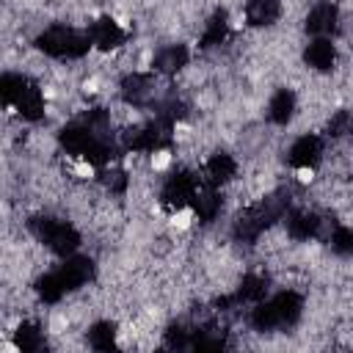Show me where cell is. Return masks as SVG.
<instances>
[{
	"label": "cell",
	"instance_id": "6da1fadb",
	"mask_svg": "<svg viewBox=\"0 0 353 353\" xmlns=\"http://www.w3.org/2000/svg\"><path fill=\"white\" fill-rule=\"evenodd\" d=\"M301 314H303V298L295 290H281L270 301H259L251 309V325L256 331L287 328V325H295Z\"/></svg>",
	"mask_w": 353,
	"mask_h": 353
},
{
	"label": "cell",
	"instance_id": "7a4b0ae2",
	"mask_svg": "<svg viewBox=\"0 0 353 353\" xmlns=\"http://www.w3.org/2000/svg\"><path fill=\"white\" fill-rule=\"evenodd\" d=\"M0 97L8 108H17V113L28 121H39L44 116V97L41 88L28 80L25 74L17 72H6L0 77Z\"/></svg>",
	"mask_w": 353,
	"mask_h": 353
},
{
	"label": "cell",
	"instance_id": "3957f363",
	"mask_svg": "<svg viewBox=\"0 0 353 353\" xmlns=\"http://www.w3.org/2000/svg\"><path fill=\"white\" fill-rule=\"evenodd\" d=\"M28 229H30V234H33L39 243H44V245H47L52 254H58V256H72V254L77 251V245H80L77 229H74L72 223L58 221V218H50V215H36V218H30V221H28Z\"/></svg>",
	"mask_w": 353,
	"mask_h": 353
},
{
	"label": "cell",
	"instance_id": "277c9868",
	"mask_svg": "<svg viewBox=\"0 0 353 353\" xmlns=\"http://www.w3.org/2000/svg\"><path fill=\"white\" fill-rule=\"evenodd\" d=\"M36 47L50 58H83L91 47V36L66 25H52L39 33Z\"/></svg>",
	"mask_w": 353,
	"mask_h": 353
},
{
	"label": "cell",
	"instance_id": "5b68a950",
	"mask_svg": "<svg viewBox=\"0 0 353 353\" xmlns=\"http://www.w3.org/2000/svg\"><path fill=\"white\" fill-rule=\"evenodd\" d=\"M199 176L190 174V171H176L165 179L163 190H160V201L168 207V210H182L188 204H193V196L199 190Z\"/></svg>",
	"mask_w": 353,
	"mask_h": 353
},
{
	"label": "cell",
	"instance_id": "8992f818",
	"mask_svg": "<svg viewBox=\"0 0 353 353\" xmlns=\"http://www.w3.org/2000/svg\"><path fill=\"white\" fill-rule=\"evenodd\" d=\"M121 99L132 108H146L154 102V77L143 72H132L121 80Z\"/></svg>",
	"mask_w": 353,
	"mask_h": 353
},
{
	"label": "cell",
	"instance_id": "52a82bcc",
	"mask_svg": "<svg viewBox=\"0 0 353 353\" xmlns=\"http://www.w3.org/2000/svg\"><path fill=\"white\" fill-rule=\"evenodd\" d=\"M323 157V141L314 135V132H306L301 135L292 146H290V165L295 168H314Z\"/></svg>",
	"mask_w": 353,
	"mask_h": 353
},
{
	"label": "cell",
	"instance_id": "ba28073f",
	"mask_svg": "<svg viewBox=\"0 0 353 353\" xmlns=\"http://www.w3.org/2000/svg\"><path fill=\"white\" fill-rule=\"evenodd\" d=\"M88 36H91V44L94 47H99V50H116V47H121L124 44V30L119 28V22L116 19H110V17H99V19H94L91 25H88Z\"/></svg>",
	"mask_w": 353,
	"mask_h": 353
},
{
	"label": "cell",
	"instance_id": "9c48e42d",
	"mask_svg": "<svg viewBox=\"0 0 353 353\" xmlns=\"http://www.w3.org/2000/svg\"><path fill=\"white\" fill-rule=\"evenodd\" d=\"M339 28V8L334 3H317L309 14H306V30L312 36H328Z\"/></svg>",
	"mask_w": 353,
	"mask_h": 353
},
{
	"label": "cell",
	"instance_id": "30bf717a",
	"mask_svg": "<svg viewBox=\"0 0 353 353\" xmlns=\"http://www.w3.org/2000/svg\"><path fill=\"white\" fill-rule=\"evenodd\" d=\"M58 276L63 279L66 290H77V287H83V284L91 281V276H94V262H91L88 256H66L63 265L58 268Z\"/></svg>",
	"mask_w": 353,
	"mask_h": 353
},
{
	"label": "cell",
	"instance_id": "8fae6325",
	"mask_svg": "<svg viewBox=\"0 0 353 353\" xmlns=\"http://www.w3.org/2000/svg\"><path fill=\"white\" fill-rule=\"evenodd\" d=\"M320 226H323L320 215H314L309 210H295V212L287 215V234L292 240H298V243L317 237L320 234Z\"/></svg>",
	"mask_w": 353,
	"mask_h": 353
},
{
	"label": "cell",
	"instance_id": "7c38bea8",
	"mask_svg": "<svg viewBox=\"0 0 353 353\" xmlns=\"http://www.w3.org/2000/svg\"><path fill=\"white\" fill-rule=\"evenodd\" d=\"M303 61H306V66H312L317 72H328L336 61V50L331 44V39L314 36V41H309V47L303 50Z\"/></svg>",
	"mask_w": 353,
	"mask_h": 353
},
{
	"label": "cell",
	"instance_id": "4fadbf2b",
	"mask_svg": "<svg viewBox=\"0 0 353 353\" xmlns=\"http://www.w3.org/2000/svg\"><path fill=\"white\" fill-rule=\"evenodd\" d=\"M193 210H196L199 221L210 223V221L221 212V193H218V185H212V182L204 179V182L199 185L196 196H193Z\"/></svg>",
	"mask_w": 353,
	"mask_h": 353
},
{
	"label": "cell",
	"instance_id": "5bb4252c",
	"mask_svg": "<svg viewBox=\"0 0 353 353\" xmlns=\"http://www.w3.org/2000/svg\"><path fill=\"white\" fill-rule=\"evenodd\" d=\"M152 66L160 74H176L179 69L188 66V47L185 44H165L163 50H157Z\"/></svg>",
	"mask_w": 353,
	"mask_h": 353
},
{
	"label": "cell",
	"instance_id": "9a60e30c",
	"mask_svg": "<svg viewBox=\"0 0 353 353\" xmlns=\"http://www.w3.org/2000/svg\"><path fill=\"white\" fill-rule=\"evenodd\" d=\"M281 17V0H248L245 22L254 28H268Z\"/></svg>",
	"mask_w": 353,
	"mask_h": 353
},
{
	"label": "cell",
	"instance_id": "2e32d148",
	"mask_svg": "<svg viewBox=\"0 0 353 353\" xmlns=\"http://www.w3.org/2000/svg\"><path fill=\"white\" fill-rule=\"evenodd\" d=\"M204 171H207V182H212V185H226V182L234 179V174H237V160H234L232 154H226V152H215V154L207 160Z\"/></svg>",
	"mask_w": 353,
	"mask_h": 353
},
{
	"label": "cell",
	"instance_id": "e0dca14e",
	"mask_svg": "<svg viewBox=\"0 0 353 353\" xmlns=\"http://www.w3.org/2000/svg\"><path fill=\"white\" fill-rule=\"evenodd\" d=\"M295 113V94L290 88H279L268 102V119L273 124H287Z\"/></svg>",
	"mask_w": 353,
	"mask_h": 353
},
{
	"label": "cell",
	"instance_id": "ac0fdd59",
	"mask_svg": "<svg viewBox=\"0 0 353 353\" xmlns=\"http://www.w3.org/2000/svg\"><path fill=\"white\" fill-rule=\"evenodd\" d=\"M265 292H268V281L256 273H248V276H243L232 301L234 303H259V301H265Z\"/></svg>",
	"mask_w": 353,
	"mask_h": 353
},
{
	"label": "cell",
	"instance_id": "d6986e66",
	"mask_svg": "<svg viewBox=\"0 0 353 353\" xmlns=\"http://www.w3.org/2000/svg\"><path fill=\"white\" fill-rule=\"evenodd\" d=\"M229 33V19H226V11H215L207 22H204V30H201V47H215L226 39Z\"/></svg>",
	"mask_w": 353,
	"mask_h": 353
},
{
	"label": "cell",
	"instance_id": "ffe728a7",
	"mask_svg": "<svg viewBox=\"0 0 353 353\" xmlns=\"http://www.w3.org/2000/svg\"><path fill=\"white\" fill-rule=\"evenodd\" d=\"M36 292H39V298H41L44 303H58L69 290H66L63 279L58 276V270H52V273H44V276L36 281Z\"/></svg>",
	"mask_w": 353,
	"mask_h": 353
},
{
	"label": "cell",
	"instance_id": "44dd1931",
	"mask_svg": "<svg viewBox=\"0 0 353 353\" xmlns=\"http://www.w3.org/2000/svg\"><path fill=\"white\" fill-rule=\"evenodd\" d=\"M88 345L94 350H110L116 347V325L110 320H99L88 328Z\"/></svg>",
	"mask_w": 353,
	"mask_h": 353
},
{
	"label": "cell",
	"instance_id": "7402d4cb",
	"mask_svg": "<svg viewBox=\"0 0 353 353\" xmlns=\"http://www.w3.org/2000/svg\"><path fill=\"white\" fill-rule=\"evenodd\" d=\"M44 345V334L36 323H22L17 328V347L25 350V353H36L39 347Z\"/></svg>",
	"mask_w": 353,
	"mask_h": 353
},
{
	"label": "cell",
	"instance_id": "603a6c76",
	"mask_svg": "<svg viewBox=\"0 0 353 353\" xmlns=\"http://www.w3.org/2000/svg\"><path fill=\"white\" fill-rule=\"evenodd\" d=\"M331 251L339 256H353V226H336L328 237Z\"/></svg>",
	"mask_w": 353,
	"mask_h": 353
},
{
	"label": "cell",
	"instance_id": "cb8c5ba5",
	"mask_svg": "<svg viewBox=\"0 0 353 353\" xmlns=\"http://www.w3.org/2000/svg\"><path fill=\"white\" fill-rule=\"evenodd\" d=\"M350 132H353V113L350 110H336L328 121V135L342 138V135H350Z\"/></svg>",
	"mask_w": 353,
	"mask_h": 353
},
{
	"label": "cell",
	"instance_id": "d4e9b609",
	"mask_svg": "<svg viewBox=\"0 0 353 353\" xmlns=\"http://www.w3.org/2000/svg\"><path fill=\"white\" fill-rule=\"evenodd\" d=\"M102 182H105V188L110 190V193H124L127 190V185H130V179H127V174L124 171H108V174H102Z\"/></svg>",
	"mask_w": 353,
	"mask_h": 353
}]
</instances>
